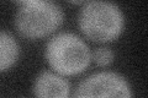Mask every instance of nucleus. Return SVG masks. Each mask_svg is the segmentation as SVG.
Returning <instances> with one entry per match:
<instances>
[{
	"mask_svg": "<svg viewBox=\"0 0 148 98\" xmlns=\"http://www.w3.org/2000/svg\"><path fill=\"white\" fill-rule=\"evenodd\" d=\"M79 27L88 39L108 43L121 36L125 17L121 9L115 3L95 0L86 3L80 11Z\"/></svg>",
	"mask_w": 148,
	"mask_h": 98,
	"instance_id": "obj_1",
	"label": "nucleus"
},
{
	"mask_svg": "<svg viewBox=\"0 0 148 98\" xmlns=\"http://www.w3.org/2000/svg\"><path fill=\"white\" fill-rule=\"evenodd\" d=\"M46 60L54 72L73 76L85 71L91 62V52L85 42L73 33H59L46 45Z\"/></svg>",
	"mask_w": 148,
	"mask_h": 98,
	"instance_id": "obj_2",
	"label": "nucleus"
},
{
	"mask_svg": "<svg viewBox=\"0 0 148 98\" xmlns=\"http://www.w3.org/2000/svg\"><path fill=\"white\" fill-rule=\"evenodd\" d=\"M63 11L51 1H36L25 4L15 16L17 32L27 39L45 38L62 25Z\"/></svg>",
	"mask_w": 148,
	"mask_h": 98,
	"instance_id": "obj_3",
	"label": "nucleus"
},
{
	"mask_svg": "<svg viewBox=\"0 0 148 98\" xmlns=\"http://www.w3.org/2000/svg\"><path fill=\"white\" fill-rule=\"evenodd\" d=\"M75 97H131V87L125 78L115 72L94 74L77 86Z\"/></svg>",
	"mask_w": 148,
	"mask_h": 98,
	"instance_id": "obj_4",
	"label": "nucleus"
},
{
	"mask_svg": "<svg viewBox=\"0 0 148 98\" xmlns=\"http://www.w3.org/2000/svg\"><path fill=\"white\" fill-rule=\"evenodd\" d=\"M34 95L40 98H66L69 96V82L57 72L43 71L34 82Z\"/></svg>",
	"mask_w": 148,
	"mask_h": 98,
	"instance_id": "obj_5",
	"label": "nucleus"
},
{
	"mask_svg": "<svg viewBox=\"0 0 148 98\" xmlns=\"http://www.w3.org/2000/svg\"><path fill=\"white\" fill-rule=\"evenodd\" d=\"M20 48L16 39L5 31H0V72L11 69L16 64Z\"/></svg>",
	"mask_w": 148,
	"mask_h": 98,
	"instance_id": "obj_6",
	"label": "nucleus"
},
{
	"mask_svg": "<svg viewBox=\"0 0 148 98\" xmlns=\"http://www.w3.org/2000/svg\"><path fill=\"white\" fill-rule=\"evenodd\" d=\"M114 59H115L114 52L109 48H105V47H100V48L95 49L94 52L91 53V60L96 65L103 66V68L111 65L114 62Z\"/></svg>",
	"mask_w": 148,
	"mask_h": 98,
	"instance_id": "obj_7",
	"label": "nucleus"
},
{
	"mask_svg": "<svg viewBox=\"0 0 148 98\" xmlns=\"http://www.w3.org/2000/svg\"><path fill=\"white\" fill-rule=\"evenodd\" d=\"M69 3H72V4H75V5H82V4H86V3H89L90 0H68Z\"/></svg>",
	"mask_w": 148,
	"mask_h": 98,
	"instance_id": "obj_8",
	"label": "nucleus"
},
{
	"mask_svg": "<svg viewBox=\"0 0 148 98\" xmlns=\"http://www.w3.org/2000/svg\"><path fill=\"white\" fill-rule=\"evenodd\" d=\"M16 3L21 4V5H25V4H30V3H36V1H41V0H15Z\"/></svg>",
	"mask_w": 148,
	"mask_h": 98,
	"instance_id": "obj_9",
	"label": "nucleus"
}]
</instances>
